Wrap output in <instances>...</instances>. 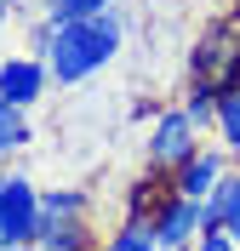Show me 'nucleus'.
<instances>
[{"instance_id":"nucleus-15","label":"nucleus","mask_w":240,"mask_h":251,"mask_svg":"<svg viewBox=\"0 0 240 251\" xmlns=\"http://www.w3.org/2000/svg\"><path fill=\"white\" fill-rule=\"evenodd\" d=\"M194 251H240V240H235V228H200Z\"/></svg>"},{"instance_id":"nucleus-19","label":"nucleus","mask_w":240,"mask_h":251,"mask_svg":"<svg viewBox=\"0 0 240 251\" xmlns=\"http://www.w3.org/2000/svg\"><path fill=\"white\" fill-rule=\"evenodd\" d=\"M0 246H6V234H0Z\"/></svg>"},{"instance_id":"nucleus-11","label":"nucleus","mask_w":240,"mask_h":251,"mask_svg":"<svg viewBox=\"0 0 240 251\" xmlns=\"http://www.w3.org/2000/svg\"><path fill=\"white\" fill-rule=\"evenodd\" d=\"M217 92H223V86H212V80H189V92H183V114H189L194 126H200V131H217Z\"/></svg>"},{"instance_id":"nucleus-16","label":"nucleus","mask_w":240,"mask_h":251,"mask_svg":"<svg viewBox=\"0 0 240 251\" xmlns=\"http://www.w3.org/2000/svg\"><path fill=\"white\" fill-rule=\"evenodd\" d=\"M17 6H23V0H0V23H6V17L17 12Z\"/></svg>"},{"instance_id":"nucleus-20","label":"nucleus","mask_w":240,"mask_h":251,"mask_svg":"<svg viewBox=\"0 0 240 251\" xmlns=\"http://www.w3.org/2000/svg\"><path fill=\"white\" fill-rule=\"evenodd\" d=\"M235 240H240V228H235Z\"/></svg>"},{"instance_id":"nucleus-2","label":"nucleus","mask_w":240,"mask_h":251,"mask_svg":"<svg viewBox=\"0 0 240 251\" xmlns=\"http://www.w3.org/2000/svg\"><path fill=\"white\" fill-rule=\"evenodd\" d=\"M189 80H212V86H240V34H235V17H212L200 40L189 51Z\"/></svg>"},{"instance_id":"nucleus-4","label":"nucleus","mask_w":240,"mask_h":251,"mask_svg":"<svg viewBox=\"0 0 240 251\" xmlns=\"http://www.w3.org/2000/svg\"><path fill=\"white\" fill-rule=\"evenodd\" d=\"M0 234L17 246H34V234H40V188L23 172L0 177Z\"/></svg>"},{"instance_id":"nucleus-14","label":"nucleus","mask_w":240,"mask_h":251,"mask_svg":"<svg viewBox=\"0 0 240 251\" xmlns=\"http://www.w3.org/2000/svg\"><path fill=\"white\" fill-rule=\"evenodd\" d=\"M103 6H114V0H46V17L52 23H69V17H92Z\"/></svg>"},{"instance_id":"nucleus-10","label":"nucleus","mask_w":240,"mask_h":251,"mask_svg":"<svg viewBox=\"0 0 240 251\" xmlns=\"http://www.w3.org/2000/svg\"><path fill=\"white\" fill-rule=\"evenodd\" d=\"M29 143H34L29 109H17L12 97H0V154H23Z\"/></svg>"},{"instance_id":"nucleus-13","label":"nucleus","mask_w":240,"mask_h":251,"mask_svg":"<svg viewBox=\"0 0 240 251\" xmlns=\"http://www.w3.org/2000/svg\"><path fill=\"white\" fill-rule=\"evenodd\" d=\"M103 251H160V240H155V228H149L143 217H126V223L109 234V246H103Z\"/></svg>"},{"instance_id":"nucleus-8","label":"nucleus","mask_w":240,"mask_h":251,"mask_svg":"<svg viewBox=\"0 0 240 251\" xmlns=\"http://www.w3.org/2000/svg\"><path fill=\"white\" fill-rule=\"evenodd\" d=\"M52 86V69L40 51H23V57H6L0 63V97H12L17 109H29V103H40Z\"/></svg>"},{"instance_id":"nucleus-1","label":"nucleus","mask_w":240,"mask_h":251,"mask_svg":"<svg viewBox=\"0 0 240 251\" xmlns=\"http://www.w3.org/2000/svg\"><path fill=\"white\" fill-rule=\"evenodd\" d=\"M120 40H126V23H120L114 6H103V12H92V17L52 23V40H46L40 57H46V69H52L57 86H80V80H92L103 63H114Z\"/></svg>"},{"instance_id":"nucleus-7","label":"nucleus","mask_w":240,"mask_h":251,"mask_svg":"<svg viewBox=\"0 0 240 251\" xmlns=\"http://www.w3.org/2000/svg\"><path fill=\"white\" fill-rule=\"evenodd\" d=\"M149 228H155L160 251H189L194 240H200V200H189V194H172V200H166L155 217H149Z\"/></svg>"},{"instance_id":"nucleus-21","label":"nucleus","mask_w":240,"mask_h":251,"mask_svg":"<svg viewBox=\"0 0 240 251\" xmlns=\"http://www.w3.org/2000/svg\"><path fill=\"white\" fill-rule=\"evenodd\" d=\"M235 6H240V0H235Z\"/></svg>"},{"instance_id":"nucleus-3","label":"nucleus","mask_w":240,"mask_h":251,"mask_svg":"<svg viewBox=\"0 0 240 251\" xmlns=\"http://www.w3.org/2000/svg\"><path fill=\"white\" fill-rule=\"evenodd\" d=\"M80 211H86V194L75 188H52L40 194V251H86V228H80Z\"/></svg>"},{"instance_id":"nucleus-5","label":"nucleus","mask_w":240,"mask_h":251,"mask_svg":"<svg viewBox=\"0 0 240 251\" xmlns=\"http://www.w3.org/2000/svg\"><path fill=\"white\" fill-rule=\"evenodd\" d=\"M194 149H200V126L183 114V103H177V109H160L155 126H149V166L177 172V166H183Z\"/></svg>"},{"instance_id":"nucleus-9","label":"nucleus","mask_w":240,"mask_h":251,"mask_svg":"<svg viewBox=\"0 0 240 251\" xmlns=\"http://www.w3.org/2000/svg\"><path fill=\"white\" fill-rule=\"evenodd\" d=\"M200 228H240V172H229L217 194L200 200Z\"/></svg>"},{"instance_id":"nucleus-17","label":"nucleus","mask_w":240,"mask_h":251,"mask_svg":"<svg viewBox=\"0 0 240 251\" xmlns=\"http://www.w3.org/2000/svg\"><path fill=\"white\" fill-rule=\"evenodd\" d=\"M0 251H40V246H17V240H6V246H0Z\"/></svg>"},{"instance_id":"nucleus-12","label":"nucleus","mask_w":240,"mask_h":251,"mask_svg":"<svg viewBox=\"0 0 240 251\" xmlns=\"http://www.w3.org/2000/svg\"><path fill=\"white\" fill-rule=\"evenodd\" d=\"M217 143L240 160V86L217 92Z\"/></svg>"},{"instance_id":"nucleus-18","label":"nucleus","mask_w":240,"mask_h":251,"mask_svg":"<svg viewBox=\"0 0 240 251\" xmlns=\"http://www.w3.org/2000/svg\"><path fill=\"white\" fill-rule=\"evenodd\" d=\"M235 34H240V17H235Z\"/></svg>"},{"instance_id":"nucleus-6","label":"nucleus","mask_w":240,"mask_h":251,"mask_svg":"<svg viewBox=\"0 0 240 251\" xmlns=\"http://www.w3.org/2000/svg\"><path fill=\"white\" fill-rule=\"evenodd\" d=\"M229 160H235V154H229L223 143H217V149H194V154H189V160H183V166L172 172L177 194H189V200H206V194H217V183L235 172Z\"/></svg>"}]
</instances>
